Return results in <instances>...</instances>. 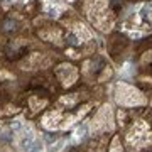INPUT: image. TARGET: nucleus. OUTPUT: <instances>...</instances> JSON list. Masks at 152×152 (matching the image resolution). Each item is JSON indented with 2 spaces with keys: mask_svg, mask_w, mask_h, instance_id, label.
Wrapping results in <instances>:
<instances>
[{
  "mask_svg": "<svg viewBox=\"0 0 152 152\" xmlns=\"http://www.w3.org/2000/svg\"><path fill=\"white\" fill-rule=\"evenodd\" d=\"M12 26L15 27V22H12V20H5V22H4V31H10Z\"/></svg>",
  "mask_w": 152,
  "mask_h": 152,
  "instance_id": "obj_1",
  "label": "nucleus"
}]
</instances>
